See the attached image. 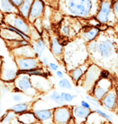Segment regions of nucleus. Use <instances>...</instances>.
Instances as JSON below:
<instances>
[{"mask_svg":"<svg viewBox=\"0 0 118 124\" xmlns=\"http://www.w3.org/2000/svg\"><path fill=\"white\" fill-rule=\"evenodd\" d=\"M14 91L16 93H20L28 97H35L38 92L34 88L32 83L31 76L25 74L18 75L14 80Z\"/></svg>","mask_w":118,"mask_h":124,"instance_id":"f257e3e1","label":"nucleus"},{"mask_svg":"<svg viewBox=\"0 0 118 124\" xmlns=\"http://www.w3.org/2000/svg\"><path fill=\"white\" fill-rule=\"evenodd\" d=\"M67 9L75 16H87L91 10V0H67Z\"/></svg>","mask_w":118,"mask_h":124,"instance_id":"f03ea898","label":"nucleus"},{"mask_svg":"<svg viewBox=\"0 0 118 124\" xmlns=\"http://www.w3.org/2000/svg\"><path fill=\"white\" fill-rule=\"evenodd\" d=\"M72 118L71 108L66 105L53 109V122L54 124H68Z\"/></svg>","mask_w":118,"mask_h":124,"instance_id":"7ed1b4c3","label":"nucleus"},{"mask_svg":"<svg viewBox=\"0 0 118 124\" xmlns=\"http://www.w3.org/2000/svg\"><path fill=\"white\" fill-rule=\"evenodd\" d=\"M18 68L15 65V61L6 63L3 61L1 71H0V79L6 83H13L17 77Z\"/></svg>","mask_w":118,"mask_h":124,"instance_id":"20e7f679","label":"nucleus"},{"mask_svg":"<svg viewBox=\"0 0 118 124\" xmlns=\"http://www.w3.org/2000/svg\"><path fill=\"white\" fill-rule=\"evenodd\" d=\"M14 61H15L18 70H20V71H28V70L34 69L41 67L40 60L36 57H15Z\"/></svg>","mask_w":118,"mask_h":124,"instance_id":"39448f33","label":"nucleus"},{"mask_svg":"<svg viewBox=\"0 0 118 124\" xmlns=\"http://www.w3.org/2000/svg\"><path fill=\"white\" fill-rule=\"evenodd\" d=\"M111 83L106 79H102L100 80L97 81L93 86L92 94L93 97L98 101H101L102 98L104 97L108 91H109Z\"/></svg>","mask_w":118,"mask_h":124,"instance_id":"423d86ee","label":"nucleus"},{"mask_svg":"<svg viewBox=\"0 0 118 124\" xmlns=\"http://www.w3.org/2000/svg\"><path fill=\"white\" fill-rule=\"evenodd\" d=\"M99 75H100V70L96 66H91L86 72L84 79V87L87 89L93 87L98 80Z\"/></svg>","mask_w":118,"mask_h":124,"instance_id":"0eeeda50","label":"nucleus"},{"mask_svg":"<svg viewBox=\"0 0 118 124\" xmlns=\"http://www.w3.org/2000/svg\"><path fill=\"white\" fill-rule=\"evenodd\" d=\"M32 111L36 120L41 124H54L52 109H34Z\"/></svg>","mask_w":118,"mask_h":124,"instance_id":"6e6552de","label":"nucleus"},{"mask_svg":"<svg viewBox=\"0 0 118 124\" xmlns=\"http://www.w3.org/2000/svg\"><path fill=\"white\" fill-rule=\"evenodd\" d=\"M32 83L34 88L38 93H45L51 88L50 83L46 77L43 76H31Z\"/></svg>","mask_w":118,"mask_h":124,"instance_id":"1a4fd4ad","label":"nucleus"},{"mask_svg":"<svg viewBox=\"0 0 118 124\" xmlns=\"http://www.w3.org/2000/svg\"><path fill=\"white\" fill-rule=\"evenodd\" d=\"M72 117L76 124H81L87 119L91 114V111L88 109L83 108V106H75L71 108Z\"/></svg>","mask_w":118,"mask_h":124,"instance_id":"9d476101","label":"nucleus"},{"mask_svg":"<svg viewBox=\"0 0 118 124\" xmlns=\"http://www.w3.org/2000/svg\"><path fill=\"white\" fill-rule=\"evenodd\" d=\"M96 50L99 51L103 58H108L113 54L114 46L113 43L110 41H104L97 45Z\"/></svg>","mask_w":118,"mask_h":124,"instance_id":"9b49d317","label":"nucleus"},{"mask_svg":"<svg viewBox=\"0 0 118 124\" xmlns=\"http://www.w3.org/2000/svg\"><path fill=\"white\" fill-rule=\"evenodd\" d=\"M102 104L103 106L107 108L108 109H115L117 102V94L115 90L108 91L106 95L102 98Z\"/></svg>","mask_w":118,"mask_h":124,"instance_id":"f8f14e48","label":"nucleus"},{"mask_svg":"<svg viewBox=\"0 0 118 124\" xmlns=\"http://www.w3.org/2000/svg\"><path fill=\"white\" fill-rule=\"evenodd\" d=\"M44 3L41 0H33L32 3L31 8L29 11V20L30 21H33L36 18L40 16L43 12Z\"/></svg>","mask_w":118,"mask_h":124,"instance_id":"ddd939ff","label":"nucleus"},{"mask_svg":"<svg viewBox=\"0 0 118 124\" xmlns=\"http://www.w3.org/2000/svg\"><path fill=\"white\" fill-rule=\"evenodd\" d=\"M13 53L15 57L26 58V57H35V54L32 46H24L13 49Z\"/></svg>","mask_w":118,"mask_h":124,"instance_id":"4468645a","label":"nucleus"},{"mask_svg":"<svg viewBox=\"0 0 118 124\" xmlns=\"http://www.w3.org/2000/svg\"><path fill=\"white\" fill-rule=\"evenodd\" d=\"M111 11V6L107 2H103L101 9L97 15V19L101 23H107L108 21V16Z\"/></svg>","mask_w":118,"mask_h":124,"instance_id":"2eb2a0df","label":"nucleus"},{"mask_svg":"<svg viewBox=\"0 0 118 124\" xmlns=\"http://www.w3.org/2000/svg\"><path fill=\"white\" fill-rule=\"evenodd\" d=\"M17 120L21 124H32L37 121L32 110H28L24 114L17 115Z\"/></svg>","mask_w":118,"mask_h":124,"instance_id":"dca6fc26","label":"nucleus"},{"mask_svg":"<svg viewBox=\"0 0 118 124\" xmlns=\"http://www.w3.org/2000/svg\"><path fill=\"white\" fill-rule=\"evenodd\" d=\"M32 106L31 103L28 102H19L17 104L14 105L11 107V110H12L16 115H20L21 114H24L25 112L32 110Z\"/></svg>","mask_w":118,"mask_h":124,"instance_id":"f3484780","label":"nucleus"},{"mask_svg":"<svg viewBox=\"0 0 118 124\" xmlns=\"http://www.w3.org/2000/svg\"><path fill=\"white\" fill-rule=\"evenodd\" d=\"M45 47L46 44L43 39L39 38L37 41H36L33 43V45L32 46V48L34 51V54H35V57H36L37 58H41L44 50H45Z\"/></svg>","mask_w":118,"mask_h":124,"instance_id":"a211bd4d","label":"nucleus"},{"mask_svg":"<svg viewBox=\"0 0 118 124\" xmlns=\"http://www.w3.org/2000/svg\"><path fill=\"white\" fill-rule=\"evenodd\" d=\"M13 25L16 29L21 31L22 32H24V34L28 35L29 26L28 25V24H26V23L24 22V20H22V19L20 17V16H16V17L14 19Z\"/></svg>","mask_w":118,"mask_h":124,"instance_id":"6ab92c4d","label":"nucleus"},{"mask_svg":"<svg viewBox=\"0 0 118 124\" xmlns=\"http://www.w3.org/2000/svg\"><path fill=\"white\" fill-rule=\"evenodd\" d=\"M50 49H51L52 53L54 54L55 56H59L62 54L63 51V48L62 46L60 44L59 41L57 38H54L51 41V46H50Z\"/></svg>","mask_w":118,"mask_h":124,"instance_id":"aec40b11","label":"nucleus"},{"mask_svg":"<svg viewBox=\"0 0 118 124\" xmlns=\"http://www.w3.org/2000/svg\"><path fill=\"white\" fill-rule=\"evenodd\" d=\"M15 118H17V115H16L12 110L8 109V110H7L5 113L3 114V116L0 118V123H11V121L15 120Z\"/></svg>","mask_w":118,"mask_h":124,"instance_id":"412c9836","label":"nucleus"},{"mask_svg":"<svg viewBox=\"0 0 118 124\" xmlns=\"http://www.w3.org/2000/svg\"><path fill=\"white\" fill-rule=\"evenodd\" d=\"M70 75L71 79H72L74 81L78 82L80 80L81 77L84 75V70H83V67H76V68L73 69L72 71H70Z\"/></svg>","mask_w":118,"mask_h":124,"instance_id":"4be33fe9","label":"nucleus"},{"mask_svg":"<svg viewBox=\"0 0 118 124\" xmlns=\"http://www.w3.org/2000/svg\"><path fill=\"white\" fill-rule=\"evenodd\" d=\"M49 99L56 103L57 105H58L59 106H66V101H65L63 100V98L61 97L60 93H57V91H53L51 93V94L49 95Z\"/></svg>","mask_w":118,"mask_h":124,"instance_id":"5701e85b","label":"nucleus"},{"mask_svg":"<svg viewBox=\"0 0 118 124\" xmlns=\"http://www.w3.org/2000/svg\"><path fill=\"white\" fill-rule=\"evenodd\" d=\"M32 6V0H24L23 3L20 6V13L22 14V16L24 17H28V12L30 11Z\"/></svg>","mask_w":118,"mask_h":124,"instance_id":"b1692460","label":"nucleus"},{"mask_svg":"<svg viewBox=\"0 0 118 124\" xmlns=\"http://www.w3.org/2000/svg\"><path fill=\"white\" fill-rule=\"evenodd\" d=\"M1 8L6 12H11L14 11V5L11 4L10 0H1Z\"/></svg>","mask_w":118,"mask_h":124,"instance_id":"393cba45","label":"nucleus"},{"mask_svg":"<svg viewBox=\"0 0 118 124\" xmlns=\"http://www.w3.org/2000/svg\"><path fill=\"white\" fill-rule=\"evenodd\" d=\"M98 32H99V29H96V28H94V29H90L88 32H85V34H84L85 40H86L87 41H92V40H93L95 37L97 36Z\"/></svg>","mask_w":118,"mask_h":124,"instance_id":"a878e982","label":"nucleus"},{"mask_svg":"<svg viewBox=\"0 0 118 124\" xmlns=\"http://www.w3.org/2000/svg\"><path fill=\"white\" fill-rule=\"evenodd\" d=\"M58 85L61 88H64V89H71L72 86H71L70 82L66 78H62L59 80Z\"/></svg>","mask_w":118,"mask_h":124,"instance_id":"bb28decb","label":"nucleus"},{"mask_svg":"<svg viewBox=\"0 0 118 124\" xmlns=\"http://www.w3.org/2000/svg\"><path fill=\"white\" fill-rule=\"evenodd\" d=\"M61 97L63 98V100L66 102H71L74 100V98L75 97V95H72L69 93H65V92H62L60 93Z\"/></svg>","mask_w":118,"mask_h":124,"instance_id":"cd10ccee","label":"nucleus"},{"mask_svg":"<svg viewBox=\"0 0 118 124\" xmlns=\"http://www.w3.org/2000/svg\"><path fill=\"white\" fill-rule=\"evenodd\" d=\"M87 100L88 101L91 103V104L94 105V106H100V102H99V101H98L97 99H96L93 96H87Z\"/></svg>","mask_w":118,"mask_h":124,"instance_id":"c85d7f7f","label":"nucleus"},{"mask_svg":"<svg viewBox=\"0 0 118 124\" xmlns=\"http://www.w3.org/2000/svg\"><path fill=\"white\" fill-rule=\"evenodd\" d=\"M94 112L95 113H96V114H98L99 115H100L102 118H106L107 120H108V121H110L111 122V117L108 115V114H106V113H104V111H102V110H100V109H94Z\"/></svg>","mask_w":118,"mask_h":124,"instance_id":"c756f323","label":"nucleus"},{"mask_svg":"<svg viewBox=\"0 0 118 124\" xmlns=\"http://www.w3.org/2000/svg\"><path fill=\"white\" fill-rule=\"evenodd\" d=\"M12 99L15 102H22L23 99H24V96H23V93H15V94L13 95Z\"/></svg>","mask_w":118,"mask_h":124,"instance_id":"7c9ffc66","label":"nucleus"},{"mask_svg":"<svg viewBox=\"0 0 118 124\" xmlns=\"http://www.w3.org/2000/svg\"><path fill=\"white\" fill-rule=\"evenodd\" d=\"M48 67H49V68L51 70V71H57L59 68L58 65L56 64V63H54V62H49V63L48 64Z\"/></svg>","mask_w":118,"mask_h":124,"instance_id":"2f4dec72","label":"nucleus"},{"mask_svg":"<svg viewBox=\"0 0 118 124\" xmlns=\"http://www.w3.org/2000/svg\"><path fill=\"white\" fill-rule=\"evenodd\" d=\"M62 32H63V34L65 35V36H68V35L70 33V29L68 26H64L63 28H62Z\"/></svg>","mask_w":118,"mask_h":124,"instance_id":"473e14b6","label":"nucleus"},{"mask_svg":"<svg viewBox=\"0 0 118 124\" xmlns=\"http://www.w3.org/2000/svg\"><path fill=\"white\" fill-rule=\"evenodd\" d=\"M11 3H12L15 7H20L23 3L24 0H10Z\"/></svg>","mask_w":118,"mask_h":124,"instance_id":"72a5a7b5","label":"nucleus"},{"mask_svg":"<svg viewBox=\"0 0 118 124\" xmlns=\"http://www.w3.org/2000/svg\"><path fill=\"white\" fill-rule=\"evenodd\" d=\"M40 62L44 66H48L49 64V60L48 58L46 57H41V60H40Z\"/></svg>","mask_w":118,"mask_h":124,"instance_id":"f704fd0d","label":"nucleus"},{"mask_svg":"<svg viewBox=\"0 0 118 124\" xmlns=\"http://www.w3.org/2000/svg\"><path fill=\"white\" fill-rule=\"evenodd\" d=\"M81 106H83V108L91 109V106H90V105L88 104V102H87L86 101H81Z\"/></svg>","mask_w":118,"mask_h":124,"instance_id":"c9c22d12","label":"nucleus"},{"mask_svg":"<svg viewBox=\"0 0 118 124\" xmlns=\"http://www.w3.org/2000/svg\"><path fill=\"white\" fill-rule=\"evenodd\" d=\"M56 76L58 77V78H60V79H62L64 77V73L62 72V71H56Z\"/></svg>","mask_w":118,"mask_h":124,"instance_id":"e433bc0d","label":"nucleus"},{"mask_svg":"<svg viewBox=\"0 0 118 124\" xmlns=\"http://www.w3.org/2000/svg\"><path fill=\"white\" fill-rule=\"evenodd\" d=\"M113 10L118 15V1H116L114 3H113Z\"/></svg>","mask_w":118,"mask_h":124,"instance_id":"4c0bfd02","label":"nucleus"},{"mask_svg":"<svg viewBox=\"0 0 118 124\" xmlns=\"http://www.w3.org/2000/svg\"><path fill=\"white\" fill-rule=\"evenodd\" d=\"M3 59H2V58L0 57V71H1V67H2V64H3Z\"/></svg>","mask_w":118,"mask_h":124,"instance_id":"58836bf2","label":"nucleus"},{"mask_svg":"<svg viewBox=\"0 0 118 124\" xmlns=\"http://www.w3.org/2000/svg\"><path fill=\"white\" fill-rule=\"evenodd\" d=\"M32 124H41L40 122H38V121H36V123H32Z\"/></svg>","mask_w":118,"mask_h":124,"instance_id":"ea45409f","label":"nucleus"}]
</instances>
